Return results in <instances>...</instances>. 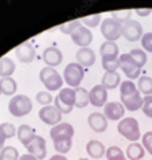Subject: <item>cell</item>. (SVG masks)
<instances>
[{"label":"cell","instance_id":"obj_1","mask_svg":"<svg viewBox=\"0 0 152 160\" xmlns=\"http://www.w3.org/2000/svg\"><path fill=\"white\" fill-rule=\"evenodd\" d=\"M120 94H121V104L131 112H135L143 108V98L140 92L132 81H123L120 85Z\"/></svg>","mask_w":152,"mask_h":160},{"label":"cell","instance_id":"obj_2","mask_svg":"<svg viewBox=\"0 0 152 160\" xmlns=\"http://www.w3.org/2000/svg\"><path fill=\"white\" fill-rule=\"evenodd\" d=\"M54 105L61 110L62 114H69L75 106V89L66 88L59 90L54 100Z\"/></svg>","mask_w":152,"mask_h":160},{"label":"cell","instance_id":"obj_3","mask_svg":"<svg viewBox=\"0 0 152 160\" xmlns=\"http://www.w3.org/2000/svg\"><path fill=\"white\" fill-rule=\"evenodd\" d=\"M117 131L121 136H124L129 141H136L140 139V128H139V122L136 118L133 117H125L117 124Z\"/></svg>","mask_w":152,"mask_h":160},{"label":"cell","instance_id":"obj_4","mask_svg":"<svg viewBox=\"0 0 152 160\" xmlns=\"http://www.w3.org/2000/svg\"><path fill=\"white\" fill-rule=\"evenodd\" d=\"M8 110L15 117L27 116L31 110H33V101L24 94L15 96V97H12V100L8 104Z\"/></svg>","mask_w":152,"mask_h":160},{"label":"cell","instance_id":"obj_5","mask_svg":"<svg viewBox=\"0 0 152 160\" xmlns=\"http://www.w3.org/2000/svg\"><path fill=\"white\" fill-rule=\"evenodd\" d=\"M39 79H41V82L43 83L47 90H58V89H61L62 85H63V79H62L59 73L55 69L48 68V66H46V68H43L41 70Z\"/></svg>","mask_w":152,"mask_h":160},{"label":"cell","instance_id":"obj_6","mask_svg":"<svg viewBox=\"0 0 152 160\" xmlns=\"http://www.w3.org/2000/svg\"><path fill=\"white\" fill-rule=\"evenodd\" d=\"M84 75H85V70L77 62H71L63 70V79L71 89L79 88V83L82 82Z\"/></svg>","mask_w":152,"mask_h":160},{"label":"cell","instance_id":"obj_7","mask_svg":"<svg viewBox=\"0 0 152 160\" xmlns=\"http://www.w3.org/2000/svg\"><path fill=\"white\" fill-rule=\"evenodd\" d=\"M101 34L108 42H114L123 37V24L113 18H106L101 23Z\"/></svg>","mask_w":152,"mask_h":160},{"label":"cell","instance_id":"obj_8","mask_svg":"<svg viewBox=\"0 0 152 160\" xmlns=\"http://www.w3.org/2000/svg\"><path fill=\"white\" fill-rule=\"evenodd\" d=\"M119 63H120V69L124 72V74L127 75L129 78V81H132V79H136L140 77V68L137 66V63L131 55H129V52L127 54H121L119 57Z\"/></svg>","mask_w":152,"mask_h":160},{"label":"cell","instance_id":"obj_9","mask_svg":"<svg viewBox=\"0 0 152 160\" xmlns=\"http://www.w3.org/2000/svg\"><path fill=\"white\" fill-rule=\"evenodd\" d=\"M39 118H41L44 124H47V125L55 127L61 122L62 113L55 105H47V106H43V108L39 110Z\"/></svg>","mask_w":152,"mask_h":160},{"label":"cell","instance_id":"obj_10","mask_svg":"<svg viewBox=\"0 0 152 160\" xmlns=\"http://www.w3.org/2000/svg\"><path fill=\"white\" fill-rule=\"evenodd\" d=\"M123 37L128 42H137L143 37V26L137 20H128L123 24Z\"/></svg>","mask_w":152,"mask_h":160},{"label":"cell","instance_id":"obj_11","mask_svg":"<svg viewBox=\"0 0 152 160\" xmlns=\"http://www.w3.org/2000/svg\"><path fill=\"white\" fill-rule=\"evenodd\" d=\"M74 136V128L71 124L68 122H59L58 125L53 127L50 131V137L53 141L58 140H71Z\"/></svg>","mask_w":152,"mask_h":160},{"label":"cell","instance_id":"obj_12","mask_svg":"<svg viewBox=\"0 0 152 160\" xmlns=\"http://www.w3.org/2000/svg\"><path fill=\"white\" fill-rule=\"evenodd\" d=\"M70 37H71V41L74 42V44H77V46L81 47V48L88 47L93 41L92 31L88 27H85V26H79V27L75 30Z\"/></svg>","mask_w":152,"mask_h":160},{"label":"cell","instance_id":"obj_13","mask_svg":"<svg viewBox=\"0 0 152 160\" xmlns=\"http://www.w3.org/2000/svg\"><path fill=\"white\" fill-rule=\"evenodd\" d=\"M30 155H34L38 160H43L47 155V149H46V141L42 136H35L34 140L26 147Z\"/></svg>","mask_w":152,"mask_h":160},{"label":"cell","instance_id":"obj_14","mask_svg":"<svg viewBox=\"0 0 152 160\" xmlns=\"http://www.w3.org/2000/svg\"><path fill=\"white\" fill-rule=\"evenodd\" d=\"M89 97H90V104L96 108L100 106H105V104L108 102V90L98 83V85L93 86V89L89 92Z\"/></svg>","mask_w":152,"mask_h":160},{"label":"cell","instance_id":"obj_15","mask_svg":"<svg viewBox=\"0 0 152 160\" xmlns=\"http://www.w3.org/2000/svg\"><path fill=\"white\" fill-rule=\"evenodd\" d=\"M125 113V108L121 102H117V101H110V102H106L105 106H104V116L112 120V121H117L120 120Z\"/></svg>","mask_w":152,"mask_h":160},{"label":"cell","instance_id":"obj_16","mask_svg":"<svg viewBox=\"0 0 152 160\" xmlns=\"http://www.w3.org/2000/svg\"><path fill=\"white\" fill-rule=\"evenodd\" d=\"M43 62L46 63L48 68H54V66H58L62 63V59H63V54L58 47H47L44 48L43 51Z\"/></svg>","mask_w":152,"mask_h":160},{"label":"cell","instance_id":"obj_17","mask_svg":"<svg viewBox=\"0 0 152 160\" xmlns=\"http://www.w3.org/2000/svg\"><path fill=\"white\" fill-rule=\"evenodd\" d=\"M15 55L23 63H30L35 59V48L30 42H24L16 47Z\"/></svg>","mask_w":152,"mask_h":160},{"label":"cell","instance_id":"obj_18","mask_svg":"<svg viewBox=\"0 0 152 160\" xmlns=\"http://www.w3.org/2000/svg\"><path fill=\"white\" fill-rule=\"evenodd\" d=\"M88 124L94 132L97 133H102L106 131L108 128V118L104 116V113H98V112H93L89 114L88 117Z\"/></svg>","mask_w":152,"mask_h":160},{"label":"cell","instance_id":"obj_19","mask_svg":"<svg viewBox=\"0 0 152 160\" xmlns=\"http://www.w3.org/2000/svg\"><path fill=\"white\" fill-rule=\"evenodd\" d=\"M75 58H77V63H79L82 68H90V66H93L96 62V54L92 48L84 47V48H79L77 51Z\"/></svg>","mask_w":152,"mask_h":160},{"label":"cell","instance_id":"obj_20","mask_svg":"<svg viewBox=\"0 0 152 160\" xmlns=\"http://www.w3.org/2000/svg\"><path fill=\"white\" fill-rule=\"evenodd\" d=\"M16 135H18V139H19V141L24 147H27L31 141L34 140V137L37 136V135H35V129H34V128H31L30 125H27V124H23V125H20L19 128H18Z\"/></svg>","mask_w":152,"mask_h":160},{"label":"cell","instance_id":"obj_21","mask_svg":"<svg viewBox=\"0 0 152 160\" xmlns=\"http://www.w3.org/2000/svg\"><path fill=\"white\" fill-rule=\"evenodd\" d=\"M86 152H88L89 156L93 158V159H101L105 155L106 149H105V147H104V144H102L101 141L90 140L86 144Z\"/></svg>","mask_w":152,"mask_h":160},{"label":"cell","instance_id":"obj_22","mask_svg":"<svg viewBox=\"0 0 152 160\" xmlns=\"http://www.w3.org/2000/svg\"><path fill=\"white\" fill-rule=\"evenodd\" d=\"M101 85L104 86L106 90L109 89H116L119 85H121V77L117 72H105L104 77H102Z\"/></svg>","mask_w":152,"mask_h":160},{"label":"cell","instance_id":"obj_23","mask_svg":"<svg viewBox=\"0 0 152 160\" xmlns=\"http://www.w3.org/2000/svg\"><path fill=\"white\" fill-rule=\"evenodd\" d=\"M100 54L102 58H119V46L114 42L105 41L100 47Z\"/></svg>","mask_w":152,"mask_h":160},{"label":"cell","instance_id":"obj_24","mask_svg":"<svg viewBox=\"0 0 152 160\" xmlns=\"http://www.w3.org/2000/svg\"><path fill=\"white\" fill-rule=\"evenodd\" d=\"M145 155L144 147L139 143H132L128 145L127 148V156L129 160H143Z\"/></svg>","mask_w":152,"mask_h":160},{"label":"cell","instance_id":"obj_25","mask_svg":"<svg viewBox=\"0 0 152 160\" xmlns=\"http://www.w3.org/2000/svg\"><path fill=\"white\" fill-rule=\"evenodd\" d=\"M0 89H2V93L4 96H12V94H15V92L18 89V83L11 77L2 78L0 79Z\"/></svg>","mask_w":152,"mask_h":160},{"label":"cell","instance_id":"obj_26","mask_svg":"<svg viewBox=\"0 0 152 160\" xmlns=\"http://www.w3.org/2000/svg\"><path fill=\"white\" fill-rule=\"evenodd\" d=\"M90 104V97H89V92L84 88H77L75 89V106L77 108H85Z\"/></svg>","mask_w":152,"mask_h":160},{"label":"cell","instance_id":"obj_27","mask_svg":"<svg viewBox=\"0 0 152 160\" xmlns=\"http://www.w3.org/2000/svg\"><path fill=\"white\" fill-rule=\"evenodd\" d=\"M15 72V63L11 58H2L0 59V77L2 78H7L11 77Z\"/></svg>","mask_w":152,"mask_h":160},{"label":"cell","instance_id":"obj_28","mask_svg":"<svg viewBox=\"0 0 152 160\" xmlns=\"http://www.w3.org/2000/svg\"><path fill=\"white\" fill-rule=\"evenodd\" d=\"M137 90L145 96H152V78L148 75H143L137 81Z\"/></svg>","mask_w":152,"mask_h":160},{"label":"cell","instance_id":"obj_29","mask_svg":"<svg viewBox=\"0 0 152 160\" xmlns=\"http://www.w3.org/2000/svg\"><path fill=\"white\" fill-rule=\"evenodd\" d=\"M0 160H19V152L15 147H4L0 151Z\"/></svg>","mask_w":152,"mask_h":160},{"label":"cell","instance_id":"obj_30","mask_svg":"<svg viewBox=\"0 0 152 160\" xmlns=\"http://www.w3.org/2000/svg\"><path fill=\"white\" fill-rule=\"evenodd\" d=\"M129 55L132 57L133 61L136 62L140 69L147 63V54H145V51L141 50V48H132L131 52H129Z\"/></svg>","mask_w":152,"mask_h":160},{"label":"cell","instance_id":"obj_31","mask_svg":"<svg viewBox=\"0 0 152 160\" xmlns=\"http://www.w3.org/2000/svg\"><path fill=\"white\" fill-rule=\"evenodd\" d=\"M106 159L108 160H125V155L123 153V151L116 145H112L106 149Z\"/></svg>","mask_w":152,"mask_h":160},{"label":"cell","instance_id":"obj_32","mask_svg":"<svg viewBox=\"0 0 152 160\" xmlns=\"http://www.w3.org/2000/svg\"><path fill=\"white\" fill-rule=\"evenodd\" d=\"M71 140H58V141H54V149L57 151L58 153L63 155V153H68L69 151L71 149Z\"/></svg>","mask_w":152,"mask_h":160},{"label":"cell","instance_id":"obj_33","mask_svg":"<svg viewBox=\"0 0 152 160\" xmlns=\"http://www.w3.org/2000/svg\"><path fill=\"white\" fill-rule=\"evenodd\" d=\"M131 15H132V10H123V11H113L112 12V18L114 20L120 22L121 24H124L125 22L131 20Z\"/></svg>","mask_w":152,"mask_h":160},{"label":"cell","instance_id":"obj_34","mask_svg":"<svg viewBox=\"0 0 152 160\" xmlns=\"http://www.w3.org/2000/svg\"><path fill=\"white\" fill-rule=\"evenodd\" d=\"M79 26H81V20H71L69 23H65V24H61L59 26V30L61 32H63L66 35H71L77 30Z\"/></svg>","mask_w":152,"mask_h":160},{"label":"cell","instance_id":"obj_35","mask_svg":"<svg viewBox=\"0 0 152 160\" xmlns=\"http://www.w3.org/2000/svg\"><path fill=\"white\" fill-rule=\"evenodd\" d=\"M102 68L105 72H116L120 68L119 58H102Z\"/></svg>","mask_w":152,"mask_h":160},{"label":"cell","instance_id":"obj_36","mask_svg":"<svg viewBox=\"0 0 152 160\" xmlns=\"http://www.w3.org/2000/svg\"><path fill=\"white\" fill-rule=\"evenodd\" d=\"M37 101L39 102L41 105L43 106H47V105H50L53 101V96H51V93L50 92H39L38 94H37Z\"/></svg>","mask_w":152,"mask_h":160},{"label":"cell","instance_id":"obj_37","mask_svg":"<svg viewBox=\"0 0 152 160\" xmlns=\"http://www.w3.org/2000/svg\"><path fill=\"white\" fill-rule=\"evenodd\" d=\"M81 22L86 24L88 27H97L98 23L101 22V15H100V14H94V15L86 16V18H84Z\"/></svg>","mask_w":152,"mask_h":160},{"label":"cell","instance_id":"obj_38","mask_svg":"<svg viewBox=\"0 0 152 160\" xmlns=\"http://www.w3.org/2000/svg\"><path fill=\"white\" fill-rule=\"evenodd\" d=\"M143 112L147 117L152 118V96H145L143 98Z\"/></svg>","mask_w":152,"mask_h":160},{"label":"cell","instance_id":"obj_39","mask_svg":"<svg viewBox=\"0 0 152 160\" xmlns=\"http://www.w3.org/2000/svg\"><path fill=\"white\" fill-rule=\"evenodd\" d=\"M141 46L145 51L152 52V32H147L141 37Z\"/></svg>","mask_w":152,"mask_h":160},{"label":"cell","instance_id":"obj_40","mask_svg":"<svg viewBox=\"0 0 152 160\" xmlns=\"http://www.w3.org/2000/svg\"><path fill=\"white\" fill-rule=\"evenodd\" d=\"M141 141H143V147H144V149H147L152 155V132L144 133L143 137H141Z\"/></svg>","mask_w":152,"mask_h":160},{"label":"cell","instance_id":"obj_41","mask_svg":"<svg viewBox=\"0 0 152 160\" xmlns=\"http://www.w3.org/2000/svg\"><path fill=\"white\" fill-rule=\"evenodd\" d=\"M0 125L3 127L4 132H6L7 139H12V137L16 135V129H15V127L12 125V124H10V122H3V124H0Z\"/></svg>","mask_w":152,"mask_h":160},{"label":"cell","instance_id":"obj_42","mask_svg":"<svg viewBox=\"0 0 152 160\" xmlns=\"http://www.w3.org/2000/svg\"><path fill=\"white\" fill-rule=\"evenodd\" d=\"M136 14L139 15V16H147V15H149V14H152V10L151 8H137L136 10Z\"/></svg>","mask_w":152,"mask_h":160},{"label":"cell","instance_id":"obj_43","mask_svg":"<svg viewBox=\"0 0 152 160\" xmlns=\"http://www.w3.org/2000/svg\"><path fill=\"white\" fill-rule=\"evenodd\" d=\"M6 140H7V135H6V132H4L3 127L0 125V148L3 147V144H4V141Z\"/></svg>","mask_w":152,"mask_h":160},{"label":"cell","instance_id":"obj_44","mask_svg":"<svg viewBox=\"0 0 152 160\" xmlns=\"http://www.w3.org/2000/svg\"><path fill=\"white\" fill-rule=\"evenodd\" d=\"M19 160H38V159L35 158L34 155L27 153V155H23V156H20V158H19Z\"/></svg>","mask_w":152,"mask_h":160},{"label":"cell","instance_id":"obj_45","mask_svg":"<svg viewBox=\"0 0 152 160\" xmlns=\"http://www.w3.org/2000/svg\"><path fill=\"white\" fill-rule=\"evenodd\" d=\"M50 160H68L63 155H54V156H51Z\"/></svg>","mask_w":152,"mask_h":160},{"label":"cell","instance_id":"obj_46","mask_svg":"<svg viewBox=\"0 0 152 160\" xmlns=\"http://www.w3.org/2000/svg\"><path fill=\"white\" fill-rule=\"evenodd\" d=\"M78 160H89V159H78Z\"/></svg>","mask_w":152,"mask_h":160},{"label":"cell","instance_id":"obj_47","mask_svg":"<svg viewBox=\"0 0 152 160\" xmlns=\"http://www.w3.org/2000/svg\"><path fill=\"white\" fill-rule=\"evenodd\" d=\"M0 94H2V89H0Z\"/></svg>","mask_w":152,"mask_h":160},{"label":"cell","instance_id":"obj_48","mask_svg":"<svg viewBox=\"0 0 152 160\" xmlns=\"http://www.w3.org/2000/svg\"><path fill=\"white\" fill-rule=\"evenodd\" d=\"M0 151H2V148H0Z\"/></svg>","mask_w":152,"mask_h":160},{"label":"cell","instance_id":"obj_49","mask_svg":"<svg viewBox=\"0 0 152 160\" xmlns=\"http://www.w3.org/2000/svg\"><path fill=\"white\" fill-rule=\"evenodd\" d=\"M125 160H127V159H125Z\"/></svg>","mask_w":152,"mask_h":160}]
</instances>
